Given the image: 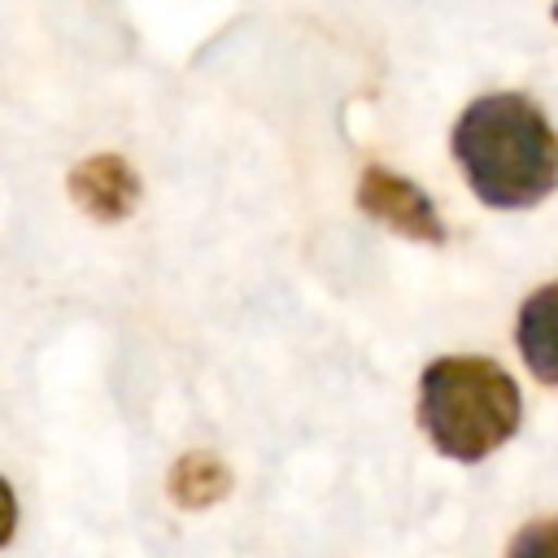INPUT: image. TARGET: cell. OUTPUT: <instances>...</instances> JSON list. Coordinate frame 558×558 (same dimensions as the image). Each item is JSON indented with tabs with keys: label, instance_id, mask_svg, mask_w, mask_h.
I'll list each match as a JSON object with an SVG mask.
<instances>
[{
	"label": "cell",
	"instance_id": "7",
	"mask_svg": "<svg viewBox=\"0 0 558 558\" xmlns=\"http://www.w3.org/2000/svg\"><path fill=\"white\" fill-rule=\"evenodd\" d=\"M506 558H558V519H532L519 527Z\"/></svg>",
	"mask_w": 558,
	"mask_h": 558
},
{
	"label": "cell",
	"instance_id": "4",
	"mask_svg": "<svg viewBox=\"0 0 558 558\" xmlns=\"http://www.w3.org/2000/svg\"><path fill=\"white\" fill-rule=\"evenodd\" d=\"M70 196L100 222H118L131 214L140 196V174L118 153H96L70 170Z\"/></svg>",
	"mask_w": 558,
	"mask_h": 558
},
{
	"label": "cell",
	"instance_id": "1",
	"mask_svg": "<svg viewBox=\"0 0 558 558\" xmlns=\"http://www.w3.org/2000/svg\"><path fill=\"white\" fill-rule=\"evenodd\" d=\"M449 144L471 192L493 209H527L558 187V135L519 92L471 100Z\"/></svg>",
	"mask_w": 558,
	"mask_h": 558
},
{
	"label": "cell",
	"instance_id": "3",
	"mask_svg": "<svg viewBox=\"0 0 558 558\" xmlns=\"http://www.w3.org/2000/svg\"><path fill=\"white\" fill-rule=\"evenodd\" d=\"M357 205L366 218L392 227L405 240L418 244H445V222L436 214V205L427 201L423 187H414L410 179L384 170V166H366L362 183H357Z\"/></svg>",
	"mask_w": 558,
	"mask_h": 558
},
{
	"label": "cell",
	"instance_id": "2",
	"mask_svg": "<svg viewBox=\"0 0 558 558\" xmlns=\"http://www.w3.org/2000/svg\"><path fill=\"white\" fill-rule=\"evenodd\" d=\"M519 384L493 357H436L418 379V427L436 453L480 462L519 432Z\"/></svg>",
	"mask_w": 558,
	"mask_h": 558
},
{
	"label": "cell",
	"instance_id": "9",
	"mask_svg": "<svg viewBox=\"0 0 558 558\" xmlns=\"http://www.w3.org/2000/svg\"><path fill=\"white\" fill-rule=\"evenodd\" d=\"M554 22H558V0H554Z\"/></svg>",
	"mask_w": 558,
	"mask_h": 558
},
{
	"label": "cell",
	"instance_id": "5",
	"mask_svg": "<svg viewBox=\"0 0 558 558\" xmlns=\"http://www.w3.org/2000/svg\"><path fill=\"white\" fill-rule=\"evenodd\" d=\"M514 340H519V353L527 362V371L558 388V279L536 288L523 310H519V323H514Z\"/></svg>",
	"mask_w": 558,
	"mask_h": 558
},
{
	"label": "cell",
	"instance_id": "6",
	"mask_svg": "<svg viewBox=\"0 0 558 558\" xmlns=\"http://www.w3.org/2000/svg\"><path fill=\"white\" fill-rule=\"evenodd\" d=\"M227 466L218 462V458H209V453H187L179 466H174V475H170V493L183 501V506H209V501H218L222 493H227Z\"/></svg>",
	"mask_w": 558,
	"mask_h": 558
},
{
	"label": "cell",
	"instance_id": "8",
	"mask_svg": "<svg viewBox=\"0 0 558 558\" xmlns=\"http://www.w3.org/2000/svg\"><path fill=\"white\" fill-rule=\"evenodd\" d=\"M13 527H17V501H13L9 480L0 475V545H9V541H13Z\"/></svg>",
	"mask_w": 558,
	"mask_h": 558
}]
</instances>
